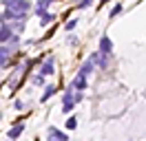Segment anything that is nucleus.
Masks as SVG:
<instances>
[{
	"label": "nucleus",
	"instance_id": "dca6fc26",
	"mask_svg": "<svg viewBox=\"0 0 146 141\" xmlns=\"http://www.w3.org/2000/svg\"><path fill=\"white\" fill-rule=\"evenodd\" d=\"M40 22H42V24H51V22H55V16H53V13H49V11H46V13H44V16H42V18H40Z\"/></svg>",
	"mask_w": 146,
	"mask_h": 141
},
{
	"label": "nucleus",
	"instance_id": "1a4fd4ad",
	"mask_svg": "<svg viewBox=\"0 0 146 141\" xmlns=\"http://www.w3.org/2000/svg\"><path fill=\"white\" fill-rule=\"evenodd\" d=\"M46 134H49L51 139H58V141H66V139H69V137H66V132L60 130V128H55V126H51V128L46 130Z\"/></svg>",
	"mask_w": 146,
	"mask_h": 141
},
{
	"label": "nucleus",
	"instance_id": "4be33fe9",
	"mask_svg": "<svg viewBox=\"0 0 146 141\" xmlns=\"http://www.w3.org/2000/svg\"><path fill=\"white\" fill-rule=\"evenodd\" d=\"M102 2H109V0H102Z\"/></svg>",
	"mask_w": 146,
	"mask_h": 141
},
{
	"label": "nucleus",
	"instance_id": "7ed1b4c3",
	"mask_svg": "<svg viewBox=\"0 0 146 141\" xmlns=\"http://www.w3.org/2000/svg\"><path fill=\"white\" fill-rule=\"evenodd\" d=\"M13 33H18V31H13L9 22H0V44H7L13 38Z\"/></svg>",
	"mask_w": 146,
	"mask_h": 141
},
{
	"label": "nucleus",
	"instance_id": "aec40b11",
	"mask_svg": "<svg viewBox=\"0 0 146 141\" xmlns=\"http://www.w3.org/2000/svg\"><path fill=\"white\" fill-rule=\"evenodd\" d=\"M18 42H20V33H13V38H11V40H9L7 44H11V46H16Z\"/></svg>",
	"mask_w": 146,
	"mask_h": 141
},
{
	"label": "nucleus",
	"instance_id": "9b49d317",
	"mask_svg": "<svg viewBox=\"0 0 146 141\" xmlns=\"http://www.w3.org/2000/svg\"><path fill=\"white\" fill-rule=\"evenodd\" d=\"M51 2H55V0H38V5H36V13L42 18L46 11H49V5H51Z\"/></svg>",
	"mask_w": 146,
	"mask_h": 141
},
{
	"label": "nucleus",
	"instance_id": "ddd939ff",
	"mask_svg": "<svg viewBox=\"0 0 146 141\" xmlns=\"http://www.w3.org/2000/svg\"><path fill=\"white\" fill-rule=\"evenodd\" d=\"M44 77H46V75H42V73L38 70V75H33V77H31L33 86H46V84H44Z\"/></svg>",
	"mask_w": 146,
	"mask_h": 141
},
{
	"label": "nucleus",
	"instance_id": "423d86ee",
	"mask_svg": "<svg viewBox=\"0 0 146 141\" xmlns=\"http://www.w3.org/2000/svg\"><path fill=\"white\" fill-rule=\"evenodd\" d=\"M98 49H100L104 55H111V53H113V40H111L109 35H102V38H100V44H98Z\"/></svg>",
	"mask_w": 146,
	"mask_h": 141
},
{
	"label": "nucleus",
	"instance_id": "2eb2a0df",
	"mask_svg": "<svg viewBox=\"0 0 146 141\" xmlns=\"http://www.w3.org/2000/svg\"><path fill=\"white\" fill-rule=\"evenodd\" d=\"M53 93H55V86L46 84V88H44V95H42V99H40V101H46L49 97H53Z\"/></svg>",
	"mask_w": 146,
	"mask_h": 141
},
{
	"label": "nucleus",
	"instance_id": "4468645a",
	"mask_svg": "<svg viewBox=\"0 0 146 141\" xmlns=\"http://www.w3.org/2000/svg\"><path fill=\"white\" fill-rule=\"evenodd\" d=\"M64 128H66V130H75V128H78V119H75V115H71V117L64 121Z\"/></svg>",
	"mask_w": 146,
	"mask_h": 141
},
{
	"label": "nucleus",
	"instance_id": "f3484780",
	"mask_svg": "<svg viewBox=\"0 0 146 141\" xmlns=\"http://www.w3.org/2000/svg\"><path fill=\"white\" fill-rule=\"evenodd\" d=\"M119 13H122V5L117 2V5H115V7H113V9L109 11V18H117Z\"/></svg>",
	"mask_w": 146,
	"mask_h": 141
},
{
	"label": "nucleus",
	"instance_id": "0eeeda50",
	"mask_svg": "<svg viewBox=\"0 0 146 141\" xmlns=\"http://www.w3.org/2000/svg\"><path fill=\"white\" fill-rule=\"evenodd\" d=\"M40 73H42V75H53L55 73V60L53 57H46V60L40 64Z\"/></svg>",
	"mask_w": 146,
	"mask_h": 141
},
{
	"label": "nucleus",
	"instance_id": "5701e85b",
	"mask_svg": "<svg viewBox=\"0 0 146 141\" xmlns=\"http://www.w3.org/2000/svg\"><path fill=\"white\" fill-rule=\"evenodd\" d=\"M0 119H2V113H0Z\"/></svg>",
	"mask_w": 146,
	"mask_h": 141
},
{
	"label": "nucleus",
	"instance_id": "9d476101",
	"mask_svg": "<svg viewBox=\"0 0 146 141\" xmlns=\"http://www.w3.org/2000/svg\"><path fill=\"white\" fill-rule=\"evenodd\" d=\"M22 132H25V123H16V126H11L7 130V139H18Z\"/></svg>",
	"mask_w": 146,
	"mask_h": 141
},
{
	"label": "nucleus",
	"instance_id": "a211bd4d",
	"mask_svg": "<svg viewBox=\"0 0 146 141\" xmlns=\"http://www.w3.org/2000/svg\"><path fill=\"white\" fill-rule=\"evenodd\" d=\"M75 26H78V18H73V20H66V24H64V29H66V31H73Z\"/></svg>",
	"mask_w": 146,
	"mask_h": 141
},
{
	"label": "nucleus",
	"instance_id": "f8f14e48",
	"mask_svg": "<svg viewBox=\"0 0 146 141\" xmlns=\"http://www.w3.org/2000/svg\"><path fill=\"white\" fill-rule=\"evenodd\" d=\"M95 66H98V64H95V62H93L91 57H89V60H86V62H84V64H82V66H80V73L89 77V75H91L93 70H95Z\"/></svg>",
	"mask_w": 146,
	"mask_h": 141
},
{
	"label": "nucleus",
	"instance_id": "f03ea898",
	"mask_svg": "<svg viewBox=\"0 0 146 141\" xmlns=\"http://www.w3.org/2000/svg\"><path fill=\"white\" fill-rule=\"evenodd\" d=\"M5 7L9 9H16V11H29L31 9V2L29 0H0Z\"/></svg>",
	"mask_w": 146,
	"mask_h": 141
},
{
	"label": "nucleus",
	"instance_id": "6ab92c4d",
	"mask_svg": "<svg viewBox=\"0 0 146 141\" xmlns=\"http://www.w3.org/2000/svg\"><path fill=\"white\" fill-rule=\"evenodd\" d=\"M91 2H93V0H78V9H86V7H91Z\"/></svg>",
	"mask_w": 146,
	"mask_h": 141
},
{
	"label": "nucleus",
	"instance_id": "20e7f679",
	"mask_svg": "<svg viewBox=\"0 0 146 141\" xmlns=\"http://www.w3.org/2000/svg\"><path fill=\"white\" fill-rule=\"evenodd\" d=\"M89 57H91V60L98 64V69H106V66H109V55H104L100 49H98V51H93Z\"/></svg>",
	"mask_w": 146,
	"mask_h": 141
},
{
	"label": "nucleus",
	"instance_id": "39448f33",
	"mask_svg": "<svg viewBox=\"0 0 146 141\" xmlns=\"http://www.w3.org/2000/svg\"><path fill=\"white\" fill-rule=\"evenodd\" d=\"M71 86H73V90H86V88H89V82H86V75H82V73H78V75L73 77Z\"/></svg>",
	"mask_w": 146,
	"mask_h": 141
},
{
	"label": "nucleus",
	"instance_id": "412c9836",
	"mask_svg": "<svg viewBox=\"0 0 146 141\" xmlns=\"http://www.w3.org/2000/svg\"><path fill=\"white\" fill-rule=\"evenodd\" d=\"M13 108H16V110H22V108H25V104H22V101H16V104H13Z\"/></svg>",
	"mask_w": 146,
	"mask_h": 141
},
{
	"label": "nucleus",
	"instance_id": "6e6552de",
	"mask_svg": "<svg viewBox=\"0 0 146 141\" xmlns=\"http://www.w3.org/2000/svg\"><path fill=\"white\" fill-rule=\"evenodd\" d=\"M9 55H11V44H0V70H2V66H7Z\"/></svg>",
	"mask_w": 146,
	"mask_h": 141
},
{
	"label": "nucleus",
	"instance_id": "f257e3e1",
	"mask_svg": "<svg viewBox=\"0 0 146 141\" xmlns=\"http://www.w3.org/2000/svg\"><path fill=\"white\" fill-rule=\"evenodd\" d=\"M75 104H78V97H75V93H73V86L69 84V88L64 90V95H62V113H71L73 108H75Z\"/></svg>",
	"mask_w": 146,
	"mask_h": 141
}]
</instances>
